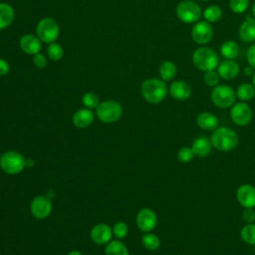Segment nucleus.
<instances>
[{
	"instance_id": "obj_33",
	"label": "nucleus",
	"mask_w": 255,
	"mask_h": 255,
	"mask_svg": "<svg viewBox=\"0 0 255 255\" xmlns=\"http://www.w3.org/2000/svg\"><path fill=\"white\" fill-rule=\"evenodd\" d=\"M249 0H229V8L236 14H241L247 10Z\"/></svg>"
},
{
	"instance_id": "obj_5",
	"label": "nucleus",
	"mask_w": 255,
	"mask_h": 255,
	"mask_svg": "<svg viewBox=\"0 0 255 255\" xmlns=\"http://www.w3.org/2000/svg\"><path fill=\"white\" fill-rule=\"evenodd\" d=\"M96 117L103 123L112 124L119 121L123 116L122 105L115 100H107L98 106L95 112Z\"/></svg>"
},
{
	"instance_id": "obj_13",
	"label": "nucleus",
	"mask_w": 255,
	"mask_h": 255,
	"mask_svg": "<svg viewBox=\"0 0 255 255\" xmlns=\"http://www.w3.org/2000/svg\"><path fill=\"white\" fill-rule=\"evenodd\" d=\"M112 236V227L106 223L96 224L90 232V237L92 241L97 245H107L111 241Z\"/></svg>"
},
{
	"instance_id": "obj_8",
	"label": "nucleus",
	"mask_w": 255,
	"mask_h": 255,
	"mask_svg": "<svg viewBox=\"0 0 255 255\" xmlns=\"http://www.w3.org/2000/svg\"><path fill=\"white\" fill-rule=\"evenodd\" d=\"M36 34L42 42L50 44L58 39L60 35V28L54 19L46 17L41 19L37 24Z\"/></svg>"
},
{
	"instance_id": "obj_37",
	"label": "nucleus",
	"mask_w": 255,
	"mask_h": 255,
	"mask_svg": "<svg viewBox=\"0 0 255 255\" xmlns=\"http://www.w3.org/2000/svg\"><path fill=\"white\" fill-rule=\"evenodd\" d=\"M33 64L39 68V69H42L46 66L47 64V61H46V58L44 57V55L38 53L36 55H33Z\"/></svg>"
},
{
	"instance_id": "obj_29",
	"label": "nucleus",
	"mask_w": 255,
	"mask_h": 255,
	"mask_svg": "<svg viewBox=\"0 0 255 255\" xmlns=\"http://www.w3.org/2000/svg\"><path fill=\"white\" fill-rule=\"evenodd\" d=\"M240 236L245 243L249 245H255V224L254 223L246 224L241 229Z\"/></svg>"
},
{
	"instance_id": "obj_36",
	"label": "nucleus",
	"mask_w": 255,
	"mask_h": 255,
	"mask_svg": "<svg viewBox=\"0 0 255 255\" xmlns=\"http://www.w3.org/2000/svg\"><path fill=\"white\" fill-rule=\"evenodd\" d=\"M242 219L245 223H253L255 220V212L252 208H245L242 212Z\"/></svg>"
},
{
	"instance_id": "obj_14",
	"label": "nucleus",
	"mask_w": 255,
	"mask_h": 255,
	"mask_svg": "<svg viewBox=\"0 0 255 255\" xmlns=\"http://www.w3.org/2000/svg\"><path fill=\"white\" fill-rule=\"evenodd\" d=\"M236 198L244 208H253L255 206V187L251 184H242L236 190Z\"/></svg>"
},
{
	"instance_id": "obj_24",
	"label": "nucleus",
	"mask_w": 255,
	"mask_h": 255,
	"mask_svg": "<svg viewBox=\"0 0 255 255\" xmlns=\"http://www.w3.org/2000/svg\"><path fill=\"white\" fill-rule=\"evenodd\" d=\"M176 71H177L176 66L171 61H163L158 68L160 79L164 82L172 80L176 75Z\"/></svg>"
},
{
	"instance_id": "obj_26",
	"label": "nucleus",
	"mask_w": 255,
	"mask_h": 255,
	"mask_svg": "<svg viewBox=\"0 0 255 255\" xmlns=\"http://www.w3.org/2000/svg\"><path fill=\"white\" fill-rule=\"evenodd\" d=\"M236 97L242 102L251 101L255 97V87L252 84L244 83L238 86L236 90Z\"/></svg>"
},
{
	"instance_id": "obj_23",
	"label": "nucleus",
	"mask_w": 255,
	"mask_h": 255,
	"mask_svg": "<svg viewBox=\"0 0 255 255\" xmlns=\"http://www.w3.org/2000/svg\"><path fill=\"white\" fill-rule=\"evenodd\" d=\"M220 54L226 60H234L239 54V46L236 42L227 40L221 44Z\"/></svg>"
},
{
	"instance_id": "obj_44",
	"label": "nucleus",
	"mask_w": 255,
	"mask_h": 255,
	"mask_svg": "<svg viewBox=\"0 0 255 255\" xmlns=\"http://www.w3.org/2000/svg\"><path fill=\"white\" fill-rule=\"evenodd\" d=\"M201 1H209V0H201Z\"/></svg>"
},
{
	"instance_id": "obj_34",
	"label": "nucleus",
	"mask_w": 255,
	"mask_h": 255,
	"mask_svg": "<svg viewBox=\"0 0 255 255\" xmlns=\"http://www.w3.org/2000/svg\"><path fill=\"white\" fill-rule=\"evenodd\" d=\"M195 156L191 147L183 146L177 151V159L182 163H187L193 159Z\"/></svg>"
},
{
	"instance_id": "obj_1",
	"label": "nucleus",
	"mask_w": 255,
	"mask_h": 255,
	"mask_svg": "<svg viewBox=\"0 0 255 255\" xmlns=\"http://www.w3.org/2000/svg\"><path fill=\"white\" fill-rule=\"evenodd\" d=\"M142 98L150 104H159L167 96V86L164 81L157 78L146 79L140 86Z\"/></svg>"
},
{
	"instance_id": "obj_10",
	"label": "nucleus",
	"mask_w": 255,
	"mask_h": 255,
	"mask_svg": "<svg viewBox=\"0 0 255 255\" xmlns=\"http://www.w3.org/2000/svg\"><path fill=\"white\" fill-rule=\"evenodd\" d=\"M30 211L36 219H45L52 212V202L49 197L38 195L33 198L30 204Z\"/></svg>"
},
{
	"instance_id": "obj_27",
	"label": "nucleus",
	"mask_w": 255,
	"mask_h": 255,
	"mask_svg": "<svg viewBox=\"0 0 255 255\" xmlns=\"http://www.w3.org/2000/svg\"><path fill=\"white\" fill-rule=\"evenodd\" d=\"M202 16L208 23H215L222 18V10L218 5H209L202 12Z\"/></svg>"
},
{
	"instance_id": "obj_42",
	"label": "nucleus",
	"mask_w": 255,
	"mask_h": 255,
	"mask_svg": "<svg viewBox=\"0 0 255 255\" xmlns=\"http://www.w3.org/2000/svg\"><path fill=\"white\" fill-rule=\"evenodd\" d=\"M252 15H253V17L255 18V2H254V4H253V6H252Z\"/></svg>"
},
{
	"instance_id": "obj_11",
	"label": "nucleus",
	"mask_w": 255,
	"mask_h": 255,
	"mask_svg": "<svg viewBox=\"0 0 255 255\" xmlns=\"http://www.w3.org/2000/svg\"><path fill=\"white\" fill-rule=\"evenodd\" d=\"M135 223L140 231L144 233L150 232L157 224V216L152 209L144 207L137 212L135 216Z\"/></svg>"
},
{
	"instance_id": "obj_7",
	"label": "nucleus",
	"mask_w": 255,
	"mask_h": 255,
	"mask_svg": "<svg viewBox=\"0 0 255 255\" xmlns=\"http://www.w3.org/2000/svg\"><path fill=\"white\" fill-rule=\"evenodd\" d=\"M210 98L214 106L220 109H226L234 105L236 93L227 85H217L212 89Z\"/></svg>"
},
{
	"instance_id": "obj_25",
	"label": "nucleus",
	"mask_w": 255,
	"mask_h": 255,
	"mask_svg": "<svg viewBox=\"0 0 255 255\" xmlns=\"http://www.w3.org/2000/svg\"><path fill=\"white\" fill-rule=\"evenodd\" d=\"M105 255H129L127 246L120 240H111L105 248Z\"/></svg>"
},
{
	"instance_id": "obj_30",
	"label": "nucleus",
	"mask_w": 255,
	"mask_h": 255,
	"mask_svg": "<svg viewBox=\"0 0 255 255\" xmlns=\"http://www.w3.org/2000/svg\"><path fill=\"white\" fill-rule=\"evenodd\" d=\"M47 55L52 61H59L64 56V50L58 43H50L47 47Z\"/></svg>"
},
{
	"instance_id": "obj_12",
	"label": "nucleus",
	"mask_w": 255,
	"mask_h": 255,
	"mask_svg": "<svg viewBox=\"0 0 255 255\" xmlns=\"http://www.w3.org/2000/svg\"><path fill=\"white\" fill-rule=\"evenodd\" d=\"M191 37L193 41L199 45H205L212 40L213 28L207 21L196 22L191 30Z\"/></svg>"
},
{
	"instance_id": "obj_38",
	"label": "nucleus",
	"mask_w": 255,
	"mask_h": 255,
	"mask_svg": "<svg viewBox=\"0 0 255 255\" xmlns=\"http://www.w3.org/2000/svg\"><path fill=\"white\" fill-rule=\"evenodd\" d=\"M246 58H247V62L249 64V66H251L255 69V44H252L248 48Z\"/></svg>"
},
{
	"instance_id": "obj_31",
	"label": "nucleus",
	"mask_w": 255,
	"mask_h": 255,
	"mask_svg": "<svg viewBox=\"0 0 255 255\" xmlns=\"http://www.w3.org/2000/svg\"><path fill=\"white\" fill-rule=\"evenodd\" d=\"M82 103L87 109H90V110L95 109L96 110L98 108V106L100 105V99L97 94H95L93 92H87L84 94V96L82 98Z\"/></svg>"
},
{
	"instance_id": "obj_21",
	"label": "nucleus",
	"mask_w": 255,
	"mask_h": 255,
	"mask_svg": "<svg viewBox=\"0 0 255 255\" xmlns=\"http://www.w3.org/2000/svg\"><path fill=\"white\" fill-rule=\"evenodd\" d=\"M196 124L204 130H214L218 126V119L211 113L203 112L196 117Z\"/></svg>"
},
{
	"instance_id": "obj_15",
	"label": "nucleus",
	"mask_w": 255,
	"mask_h": 255,
	"mask_svg": "<svg viewBox=\"0 0 255 255\" xmlns=\"http://www.w3.org/2000/svg\"><path fill=\"white\" fill-rule=\"evenodd\" d=\"M21 50L29 55H36L40 53L42 48V41L33 34H26L20 39Z\"/></svg>"
},
{
	"instance_id": "obj_6",
	"label": "nucleus",
	"mask_w": 255,
	"mask_h": 255,
	"mask_svg": "<svg viewBox=\"0 0 255 255\" xmlns=\"http://www.w3.org/2000/svg\"><path fill=\"white\" fill-rule=\"evenodd\" d=\"M177 18L186 24L196 23L202 17L200 6L192 0H183L176 7Z\"/></svg>"
},
{
	"instance_id": "obj_16",
	"label": "nucleus",
	"mask_w": 255,
	"mask_h": 255,
	"mask_svg": "<svg viewBox=\"0 0 255 255\" xmlns=\"http://www.w3.org/2000/svg\"><path fill=\"white\" fill-rule=\"evenodd\" d=\"M95 116L96 115L93 113L92 110L83 108L74 113L72 117V123L78 128H86L93 124Z\"/></svg>"
},
{
	"instance_id": "obj_4",
	"label": "nucleus",
	"mask_w": 255,
	"mask_h": 255,
	"mask_svg": "<svg viewBox=\"0 0 255 255\" xmlns=\"http://www.w3.org/2000/svg\"><path fill=\"white\" fill-rule=\"evenodd\" d=\"M193 65L202 72L215 70L219 65V58L214 50L208 47H199L192 54Z\"/></svg>"
},
{
	"instance_id": "obj_18",
	"label": "nucleus",
	"mask_w": 255,
	"mask_h": 255,
	"mask_svg": "<svg viewBox=\"0 0 255 255\" xmlns=\"http://www.w3.org/2000/svg\"><path fill=\"white\" fill-rule=\"evenodd\" d=\"M240 67L234 60H226L219 63L217 66V73L220 78L224 80H232L239 74Z\"/></svg>"
},
{
	"instance_id": "obj_41",
	"label": "nucleus",
	"mask_w": 255,
	"mask_h": 255,
	"mask_svg": "<svg viewBox=\"0 0 255 255\" xmlns=\"http://www.w3.org/2000/svg\"><path fill=\"white\" fill-rule=\"evenodd\" d=\"M67 255H83V254H82V252H80L78 250H72Z\"/></svg>"
},
{
	"instance_id": "obj_19",
	"label": "nucleus",
	"mask_w": 255,
	"mask_h": 255,
	"mask_svg": "<svg viewBox=\"0 0 255 255\" xmlns=\"http://www.w3.org/2000/svg\"><path fill=\"white\" fill-rule=\"evenodd\" d=\"M169 94L177 101H185L191 95V88L184 81H174L169 87Z\"/></svg>"
},
{
	"instance_id": "obj_40",
	"label": "nucleus",
	"mask_w": 255,
	"mask_h": 255,
	"mask_svg": "<svg viewBox=\"0 0 255 255\" xmlns=\"http://www.w3.org/2000/svg\"><path fill=\"white\" fill-rule=\"evenodd\" d=\"M243 73H244V75L247 76V77L253 76V74H254V68L251 67V66H249V67H247V68L244 69V72H243Z\"/></svg>"
},
{
	"instance_id": "obj_17",
	"label": "nucleus",
	"mask_w": 255,
	"mask_h": 255,
	"mask_svg": "<svg viewBox=\"0 0 255 255\" xmlns=\"http://www.w3.org/2000/svg\"><path fill=\"white\" fill-rule=\"evenodd\" d=\"M239 38L245 43H251L255 41V18L251 15H247L245 20L238 30Z\"/></svg>"
},
{
	"instance_id": "obj_28",
	"label": "nucleus",
	"mask_w": 255,
	"mask_h": 255,
	"mask_svg": "<svg viewBox=\"0 0 255 255\" xmlns=\"http://www.w3.org/2000/svg\"><path fill=\"white\" fill-rule=\"evenodd\" d=\"M141 243L145 249L149 251H155L160 246V239L153 233L145 232L141 236Z\"/></svg>"
},
{
	"instance_id": "obj_3",
	"label": "nucleus",
	"mask_w": 255,
	"mask_h": 255,
	"mask_svg": "<svg viewBox=\"0 0 255 255\" xmlns=\"http://www.w3.org/2000/svg\"><path fill=\"white\" fill-rule=\"evenodd\" d=\"M27 165V159L16 150H7L0 155V168L9 175L19 174Z\"/></svg>"
},
{
	"instance_id": "obj_43",
	"label": "nucleus",
	"mask_w": 255,
	"mask_h": 255,
	"mask_svg": "<svg viewBox=\"0 0 255 255\" xmlns=\"http://www.w3.org/2000/svg\"><path fill=\"white\" fill-rule=\"evenodd\" d=\"M252 85L255 87V72H254V74L252 76Z\"/></svg>"
},
{
	"instance_id": "obj_32",
	"label": "nucleus",
	"mask_w": 255,
	"mask_h": 255,
	"mask_svg": "<svg viewBox=\"0 0 255 255\" xmlns=\"http://www.w3.org/2000/svg\"><path fill=\"white\" fill-rule=\"evenodd\" d=\"M112 230H113V235L116 236V238L123 239L128 233V226L124 221H118L114 224V226L112 227Z\"/></svg>"
},
{
	"instance_id": "obj_2",
	"label": "nucleus",
	"mask_w": 255,
	"mask_h": 255,
	"mask_svg": "<svg viewBox=\"0 0 255 255\" xmlns=\"http://www.w3.org/2000/svg\"><path fill=\"white\" fill-rule=\"evenodd\" d=\"M212 146L220 151H230L234 149L239 141L237 133L226 127L215 128L211 134Z\"/></svg>"
},
{
	"instance_id": "obj_35",
	"label": "nucleus",
	"mask_w": 255,
	"mask_h": 255,
	"mask_svg": "<svg viewBox=\"0 0 255 255\" xmlns=\"http://www.w3.org/2000/svg\"><path fill=\"white\" fill-rule=\"evenodd\" d=\"M219 75L218 73L215 71V70H211V71H207L204 73V76H203V80H204V83L209 86V87H212L214 88L215 86L218 85L219 83Z\"/></svg>"
},
{
	"instance_id": "obj_22",
	"label": "nucleus",
	"mask_w": 255,
	"mask_h": 255,
	"mask_svg": "<svg viewBox=\"0 0 255 255\" xmlns=\"http://www.w3.org/2000/svg\"><path fill=\"white\" fill-rule=\"evenodd\" d=\"M15 12L11 5L0 2V30L10 26L14 20Z\"/></svg>"
},
{
	"instance_id": "obj_9",
	"label": "nucleus",
	"mask_w": 255,
	"mask_h": 255,
	"mask_svg": "<svg viewBox=\"0 0 255 255\" xmlns=\"http://www.w3.org/2000/svg\"><path fill=\"white\" fill-rule=\"evenodd\" d=\"M230 118L232 122L239 127L247 126L252 120V110L250 106L244 102L237 103L231 108Z\"/></svg>"
},
{
	"instance_id": "obj_20",
	"label": "nucleus",
	"mask_w": 255,
	"mask_h": 255,
	"mask_svg": "<svg viewBox=\"0 0 255 255\" xmlns=\"http://www.w3.org/2000/svg\"><path fill=\"white\" fill-rule=\"evenodd\" d=\"M191 148L196 156L205 157L210 153L212 143L208 137L204 135H199L193 139L191 143Z\"/></svg>"
},
{
	"instance_id": "obj_39",
	"label": "nucleus",
	"mask_w": 255,
	"mask_h": 255,
	"mask_svg": "<svg viewBox=\"0 0 255 255\" xmlns=\"http://www.w3.org/2000/svg\"><path fill=\"white\" fill-rule=\"evenodd\" d=\"M9 71H10L9 63L4 59H0V76L7 75Z\"/></svg>"
}]
</instances>
